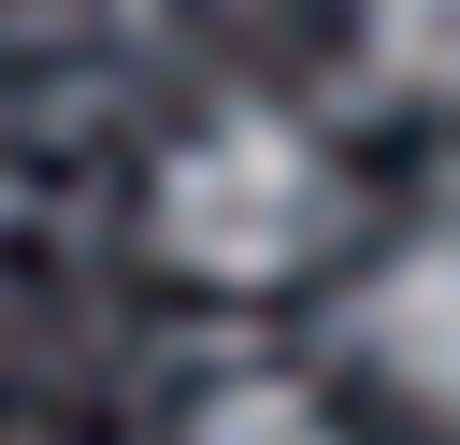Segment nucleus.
<instances>
[{
  "label": "nucleus",
  "mask_w": 460,
  "mask_h": 445,
  "mask_svg": "<svg viewBox=\"0 0 460 445\" xmlns=\"http://www.w3.org/2000/svg\"><path fill=\"white\" fill-rule=\"evenodd\" d=\"M359 57L402 100H460V0H359Z\"/></svg>",
  "instance_id": "nucleus-3"
},
{
  "label": "nucleus",
  "mask_w": 460,
  "mask_h": 445,
  "mask_svg": "<svg viewBox=\"0 0 460 445\" xmlns=\"http://www.w3.org/2000/svg\"><path fill=\"white\" fill-rule=\"evenodd\" d=\"M187 445H345V431H331L316 388H288V373H230V388H201Z\"/></svg>",
  "instance_id": "nucleus-4"
},
{
  "label": "nucleus",
  "mask_w": 460,
  "mask_h": 445,
  "mask_svg": "<svg viewBox=\"0 0 460 445\" xmlns=\"http://www.w3.org/2000/svg\"><path fill=\"white\" fill-rule=\"evenodd\" d=\"M331 215H345V187H331L316 129L273 115V100H230V115H201V129L158 158V258H187L201 287H273V273H302V258L331 244Z\"/></svg>",
  "instance_id": "nucleus-1"
},
{
  "label": "nucleus",
  "mask_w": 460,
  "mask_h": 445,
  "mask_svg": "<svg viewBox=\"0 0 460 445\" xmlns=\"http://www.w3.org/2000/svg\"><path fill=\"white\" fill-rule=\"evenodd\" d=\"M359 359L417 402L460 416V230H417L374 287H359Z\"/></svg>",
  "instance_id": "nucleus-2"
}]
</instances>
